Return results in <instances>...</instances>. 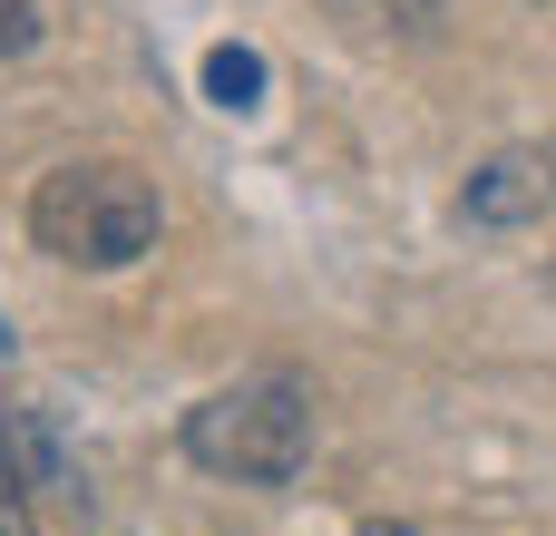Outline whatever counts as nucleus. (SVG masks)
Instances as JSON below:
<instances>
[{
	"label": "nucleus",
	"instance_id": "nucleus-1",
	"mask_svg": "<svg viewBox=\"0 0 556 536\" xmlns=\"http://www.w3.org/2000/svg\"><path fill=\"white\" fill-rule=\"evenodd\" d=\"M186 459L235 488H283L313 459V391L303 381H235L205 410H186Z\"/></svg>",
	"mask_w": 556,
	"mask_h": 536
},
{
	"label": "nucleus",
	"instance_id": "nucleus-4",
	"mask_svg": "<svg viewBox=\"0 0 556 536\" xmlns=\"http://www.w3.org/2000/svg\"><path fill=\"white\" fill-rule=\"evenodd\" d=\"M205 88H215V107H264V59L254 49H215L205 59Z\"/></svg>",
	"mask_w": 556,
	"mask_h": 536
},
{
	"label": "nucleus",
	"instance_id": "nucleus-5",
	"mask_svg": "<svg viewBox=\"0 0 556 536\" xmlns=\"http://www.w3.org/2000/svg\"><path fill=\"white\" fill-rule=\"evenodd\" d=\"M352 29H430L440 20V0H332Z\"/></svg>",
	"mask_w": 556,
	"mask_h": 536
},
{
	"label": "nucleus",
	"instance_id": "nucleus-2",
	"mask_svg": "<svg viewBox=\"0 0 556 536\" xmlns=\"http://www.w3.org/2000/svg\"><path fill=\"white\" fill-rule=\"evenodd\" d=\"M29 234H39V254H59V264L117 273V264H137V254L156 244V186H147L137 166H59V176H39V195H29Z\"/></svg>",
	"mask_w": 556,
	"mask_h": 536
},
{
	"label": "nucleus",
	"instance_id": "nucleus-9",
	"mask_svg": "<svg viewBox=\"0 0 556 536\" xmlns=\"http://www.w3.org/2000/svg\"><path fill=\"white\" fill-rule=\"evenodd\" d=\"M0 352H10V332H0Z\"/></svg>",
	"mask_w": 556,
	"mask_h": 536
},
{
	"label": "nucleus",
	"instance_id": "nucleus-7",
	"mask_svg": "<svg viewBox=\"0 0 556 536\" xmlns=\"http://www.w3.org/2000/svg\"><path fill=\"white\" fill-rule=\"evenodd\" d=\"M0 536H29V518H20V488H10V469H0Z\"/></svg>",
	"mask_w": 556,
	"mask_h": 536
},
{
	"label": "nucleus",
	"instance_id": "nucleus-3",
	"mask_svg": "<svg viewBox=\"0 0 556 536\" xmlns=\"http://www.w3.org/2000/svg\"><path fill=\"white\" fill-rule=\"evenodd\" d=\"M547 205H556V146H498L459 195L469 225H538Z\"/></svg>",
	"mask_w": 556,
	"mask_h": 536
},
{
	"label": "nucleus",
	"instance_id": "nucleus-8",
	"mask_svg": "<svg viewBox=\"0 0 556 536\" xmlns=\"http://www.w3.org/2000/svg\"><path fill=\"white\" fill-rule=\"evenodd\" d=\"M371 536H410V527H371Z\"/></svg>",
	"mask_w": 556,
	"mask_h": 536
},
{
	"label": "nucleus",
	"instance_id": "nucleus-6",
	"mask_svg": "<svg viewBox=\"0 0 556 536\" xmlns=\"http://www.w3.org/2000/svg\"><path fill=\"white\" fill-rule=\"evenodd\" d=\"M39 39V0H0V59H20Z\"/></svg>",
	"mask_w": 556,
	"mask_h": 536
}]
</instances>
